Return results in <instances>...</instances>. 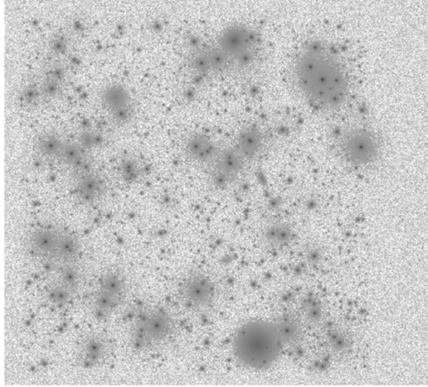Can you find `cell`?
I'll return each mask as SVG.
<instances>
[{"instance_id": "6da1fadb", "label": "cell", "mask_w": 428, "mask_h": 387, "mask_svg": "<svg viewBox=\"0 0 428 387\" xmlns=\"http://www.w3.org/2000/svg\"><path fill=\"white\" fill-rule=\"evenodd\" d=\"M295 72L301 91L319 105L336 104L347 92V79L340 64L318 47H310L298 57Z\"/></svg>"}, {"instance_id": "7a4b0ae2", "label": "cell", "mask_w": 428, "mask_h": 387, "mask_svg": "<svg viewBox=\"0 0 428 387\" xmlns=\"http://www.w3.org/2000/svg\"><path fill=\"white\" fill-rule=\"evenodd\" d=\"M233 353L248 368L263 369L277 360L282 351V339L279 330L266 321L246 322L233 338Z\"/></svg>"}, {"instance_id": "3957f363", "label": "cell", "mask_w": 428, "mask_h": 387, "mask_svg": "<svg viewBox=\"0 0 428 387\" xmlns=\"http://www.w3.org/2000/svg\"><path fill=\"white\" fill-rule=\"evenodd\" d=\"M174 322L167 313L149 311L138 318L134 325L132 341L137 349H150L167 341L174 333Z\"/></svg>"}, {"instance_id": "277c9868", "label": "cell", "mask_w": 428, "mask_h": 387, "mask_svg": "<svg viewBox=\"0 0 428 387\" xmlns=\"http://www.w3.org/2000/svg\"><path fill=\"white\" fill-rule=\"evenodd\" d=\"M126 295V281L118 271H110L104 274L93 299L95 313L97 317L110 315L123 302Z\"/></svg>"}, {"instance_id": "5b68a950", "label": "cell", "mask_w": 428, "mask_h": 387, "mask_svg": "<svg viewBox=\"0 0 428 387\" xmlns=\"http://www.w3.org/2000/svg\"><path fill=\"white\" fill-rule=\"evenodd\" d=\"M179 294L186 306L200 311L213 303L215 287L209 278L195 273L190 275L181 283Z\"/></svg>"}, {"instance_id": "8992f818", "label": "cell", "mask_w": 428, "mask_h": 387, "mask_svg": "<svg viewBox=\"0 0 428 387\" xmlns=\"http://www.w3.org/2000/svg\"><path fill=\"white\" fill-rule=\"evenodd\" d=\"M343 150L345 156L354 165H366L375 160L378 154V144L375 137L368 132L352 133L345 140Z\"/></svg>"}, {"instance_id": "52a82bcc", "label": "cell", "mask_w": 428, "mask_h": 387, "mask_svg": "<svg viewBox=\"0 0 428 387\" xmlns=\"http://www.w3.org/2000/svg\"><path fill=\"white\" fill-rule=\"evenodd\" d=\"M221 47L232 58L240 63H248L254 53V39L247 29L233 28L223 34Z\"/></svg>"}, {"instance_id": "ba28073f", "label": "cell", "mask_w": 428, "mask_h": 387, "mask_svg": "<svg viewBox=\"0 0 428 387\" xmlns=\"http://www.w3.org/2000/svg\"><path fill=\"white\" fill-rule=\"evenodd\" d=\"M243 167L241 158L235 151L226 150L216 158L214 170L212 172V182L215 186H226L240 173Z\"/></svg>"}, {"instance_id": "9c48e42d", "label": "cell", "mask_w": 428, "mask_h": 387, "mask_svg": "<svg viewBox=\"0 0 428 387\" xmlns=\"http://www.w3.org/2000/svg\"><path fill=\"white\" fill-rule=\"evenodd\" d=\"M60 230L52 226H41L34 230L29 244L34 254L45 260L55 259Z\"/></svg>"}, {"instance_id": "30bf717a", "label": "cell", "mask_w": 428, "mask_h": 387, "mask_svg": "<svg viewBox=\"0 0 428 387\" xmlns=\"http://www.w3.org/2000/svg\"><path fill=\"white\" fill-rule=\"evenodd\" d=\"M110 343L100 334L86 338L81 347V360L85 367H97L110 354Z\"/></svg>"}, {"instance_id": "8fae6325", "label": "cell", "mask_w": 428, "mask_h": 387, "mask_svg": "<svg viewBox=\"0 0 428 387\" xmlns=\"http://www.w3.org/2000/svg\"><path fill=\"white\" fill-rule=\"evenodd\" d=\"M81 255V244L74 234L60 231L55 259L62 265L74 264Z\"/></svg>"}, {"instance_id": "7c38bea8", "label": "cell", "mask_w": 428, "mask_h": 387, "mask_svg": "<svg viewBox=\"0 0 428 387\" xmlns=\"http://www.w3.org/2000/svg\"><path fill=\"white\" fill-rule=\"evenodd\" d=\"M77 196L85 203L92 204L102 196L104 186L100 179L92 175H86L77 184Z\"/></svg>"}, {"instance_id": "4fadbf2b", "label": "cell", "mask_w": 428, "mask_h": 387, "mask_svg": "<svg viewBox=\"0 0 428 387\" xmlns=\"http://www.w3.org/2000/svg\"><path fill=\"white\" fill-rule=\"evenodd\" d=\"M186 153L193 161L205 163L211 160L215 153L212 142L202 135L194 136L186 148Z\"/></svg>"}, {"instance_id": "5bb4252c", "label": "cell", "mask_w": 428, "mask_h": 387, "mask_svg": "<svg viewBox=\"0 0 428 387\" xmlns=\"http://www.w3.org/2000/svg\"><path fill=\"white\" fill-rule=\"evenodd\" d=\"M261 144V133L254 128L248 129L242 133L237 142L240 153L248 158L254 156L258 152Z\"/></svg>"}, {"instance_id": "9a60e30c", "label": "cell", "mask_w": 428, "mask_h": 387, "mask_svg": "<svg viewBox=\"0 0 428 387\" xmlns=\"http://www.w3.org/2000/svg\"><path fill=\"white\" fill-rule=\"evenodd\" d=\"M106 101L111 110L115 114L127 113L128 98L124 89L114 87L108 90L106 93Z\"/></svg>"}, {"instance_id": "2e32d148", "label": "cell", "mask_w": 428, "mask_h": 387, "mask_svg": "<svg viewBox=\"0 0 428 387\" xmlns=\"http://www.w3.org/2000/svg\"><path fill=\"white\" fill-rule=\"evenodd\" d=\"M59 277V283L74 294L81 280L80 272L76 266L74 264L63 265Z\"/></svg>"}, {"instance_id": "e0dca14e", "label": "cell", "mask_w": 428, "mask_h": 387, "mask_svg": "<svg viewBox=\"0 0 428 387\" xmlns=\"http://www.w3.org/2000/svg\"><path fill=\"white\" fill-rule=\"evenodd\" d=\"M72 295L71 291H69L59 283H55L47 291V297H48L50 302L58 307H63L70 302Z\"/></svg>"}, {"instance_id": "ac0fdd59", "label": "cell", "mask_w": 428, "mask_h": 387, "mask_svg": "<svg viewBox=\"0 0 428 387\" xmlns=\"http://www.w3.org/2000/svg\"><path fill=\"white\" fill-rule=\"evenodd\" d=\"M63 158L69 165L78 166L82 162V156L79 149L75 146H68L62 150Z\"/></svg>"}, {"instance_id": "d6986e66", "label": "cell", "mask_w": 428, "mask_h": 387, "mask_svg": "<svg viewBox=\"0 0 428 387\" xmlns=\"http://www.w3.org/2000/svg\"><path fill=\"white\" fill-rule=\"evenodd\" d=\"M41 151L46 156H53L62 152V149L60 147V144L57 140L51 139L46 140L42 142L41 144Z\"/></svg>"}, {"instance_id": "ffe728a7", "label": "cell", "mask_w": 428, "mask_h": 387, "mask_svg": "<svg viewBox=\"0 0 428 387\" xmlns=\"http://www.w3.org/2000/svg\"><path fill=\"white\" fill-rule=\"evenodd\" d=\"M123 175L125 179L127 180V182H133L137 176L135 166L132 165V163H128V165H125Z\"/></svg>"}]
</instances>
